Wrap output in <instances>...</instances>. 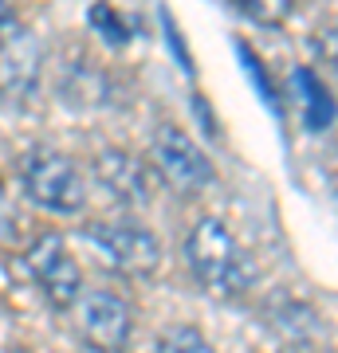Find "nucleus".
Masks as SVG:
<instances>
[{"label": "nucleus", "mask_w": 338, "mask_h": 353, "mask_svg": "<svg viewBox=\"0 0 338 353\" xmlns=\"http://www.w3.org/2000/svg\"><path fill=\"white\" fill-rule=\"evenodd\" d=\"M295 83H299V90L307 94V126L311 130H323L330 118H335V99H330V90L319 83V79L311 75V71H295Z\"/></svg>", "instance_id": "obj_9"}, {"label": "nucleus", "mask_w": 338, "mask_h": 353, "mask_svg": "<svg viewBox=\"0 0 338 353\" xmlns=\"http://www.w3.org/2000/svg\"><path fill=\"white\" fill-rule=\"evenodd\" d=\"M12 20V0H0V24H8Z\"/></svg>", "instance_id": "obj_13"}, {"label": "nucleus", "mask_w": 338, "mask_h": 353, "mask_svg": "<svg viewBox=\"0 0 338 353\" xmlns=\"http://www.w3.org/2000/svg\"><path fill=\"white\" fill-rule=\"evenodd\" d=\"M158 353H216L197 326H169L158 338Z\"/></svg>", "instance_id": "obj_11"}, {"label": "nucleus", "mask_w": 338, "mask_h": 353, "mask_svg": "<svg viewBox=\"0 0 338 353\" xmlns=\"http://www.w3.org/2000/svg\"><path fill=\"white\" fill-rule=\"evenodd\" d=\"M232 4L240 8L244 20H252V24H260V28H279L295 12V0H232Z\"/></svg>", "instance_id": "obj_10"}, {"label": "nucleus", "mask_w": 338, "mask_h": 353, "mask_svg": "<svg viewBox=\"0 0 338 353\" xmlns=\"http://www.w3.org/2000/svg\"><path fill=\"white\" fill-rule=\"evenodd\" d=\"M71 310H75V330L83 345H91L95 353H126L130 334H134V314L114 290H79Z\"/></svg>", "instance_id": "obj_4"}, {"label": "nucleus", "mask_w": 338, "mask_h": 353, "mask_svg": "<svg viewBox=\"0 0 338 353\" xmlns=\"http://www.w3.org/2000/svg\"><path fill=\"white\" fill-rule=\"evenodd\" d=\"M314 51H319V59H323V63L338 75V28L319 32V36H314Z\"/></svg>", "instance_id": "obj_12"}, {"label": "nucleus", "mask_w": 338, "mask_h": 353, "mask_svg": "<svg viewBox=\"0 0 338 353\" xmlns=\"http://www.w3.org/2000/svg\"><path fill=\"white\" fill-rule=\"evenodd\" d=\"M20 181H24L28 201L59 216H75L87 204V181L79 165L59 150H28L20 161Z\"/></svg>", "instance_id": "obj_2"}, {"label": "nucleus", "mask_w": 338, "mask_h": 353, "mask_svg": "<svg viewBox=\"0 0 338 353\" xmlns=\"http://www.w3.org/2000/svg\"><path fill=\"white\" fill-rule=\"evenodd\" d=\"M83 240L102 263L118 271V275H153L158 263H162V243L150 228L142 224H126V220H114V224H87Z\"/></svg>", "instance_id": "obj_3"}, {"label": "nucleus", "mask_w": 338, "mask_h": 353, "mask_svg": "<svg viewBox=\"0 0 338 353\" xmlns=\"http://www.w3.org/2000/svg\"><path fill=\"white\" fill-rule=\"evenodd\" d=\"M24 263L32 271V279H36V287L44 290V299L55 310H71L75 306L79 290H83V271H79L75 255L67 252V243L59 236L44 232L39 240H32Z\"/></svg>", "instance_id": "obj_5"}, {"label": "nucleus", "mask_w": 338, "mask_h": 353, "mask_svg": "<svg viewBox=\"0 0 338 353\" xmlns=\"http://www.w3.org/2000/svg\"><path fill=\"white\" fill-rule=\"evenodd\" d=\"M185 259H189L193 279H197L213 299H225V303L248 294L252 279H256L248 252L240 248L236 236H232L216 216H205V220L193 224V232L185 236Z\"/></svg>", "instance_id": "obj_1"}, {"label": "nucleus", "mask_w": 338, "mask_h": 353, "mask_svg": "<svg viewBox=\"0 0 338 353\" xmlns=\"http://www.w3.org/2000/svg\"><path fill=\"white\" fill-rule=\"evenodd\" d=\"M44 71V48L28 28H16L12 20L0 24V99L28 102L39 87Z\"/></svg>", "instance_id": "obj_7"}, {"label": "nucleus", "mask_w": 338, "mask_h": 353, "mask_svg": "<svg viewBox=\"0 0 338 353\" xmlns=\"http://www.w3.org/2000/svg\"><path fill=\"white\" fill-rule=\"evenodd\" d=\"M153 169L173 185L177 192H200L213 185V165L200 153V145L189 138L185 130L177 126H158L153 130V145H150Z\"/></svg>", "instance_id": "obj_6"}, {"label": "nucleus", "mask_w": 338, "mask_h": 353, "mask_svg": "<svg viewBox=\"0 0 338 353\" xmlns=\"http://www.w3.org/2000/svg\"><path fill=\"white\" fill-rule=\"evenodd\" d=\"M95 176H99V185L111 192L118 204H130V208H138V204H150V169L142 157L126 150H102L95 157Z\"/></svg>", "instance_id": "obj_8"}]
</instances>
